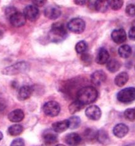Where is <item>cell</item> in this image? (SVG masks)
<instances>
[{"label":"cell","instance_id":"8d00e7d4","mask_svg":"<svg viewBox=\"0 0 135 146\" xmlns=\"http://www.w3.org/2000/svg\"><path fill=\"white\" fill-rule=\"evenodd\" d=\"M45 1H43V0H37V1H32V3H33L34 6L41 7L43 6L45 4Z\"/></svg>","mask_w":135,"mask_h":146},{"label":"cell","instance_id":"ab89813d","mask_svg":"<svg viewBox=\"0 0 135 146\" xmlns=\"http://www.w3.org/2000/svg\"><path fill=\"white\" fill-rule=\"evenodd\" d=\"M3 30H1V29H0V38L3 37Z\"/></svg>","mask_w":135,"mask_h":146},{"label":"cell","instance_id":"2e32d148","mask_svg":"<svg viewBox=\"0 0 135 146\" xmlns=\"http://www.w3.org/2000/svg\"><path fill=\"white\" fill-rule=\"evenodd\" d=\"M53 130L55 131L56 133H63L69 128L68 120H64L54 123L52 125Z\"/></svg>","mask_w":135,"mask_h":146},{"label":"cell","instance_id":"60d3db41","mask_svg":"<svg viewBox=\"0 0 135 146\" xmlns=\"http://www.w3.org/2000/svg\"><path fill=\"white\" fill-rule=\"evenodd\" d=\"M56 146H65V145H64V144H57Z\"/></svg>","mask_w":135,"mask_h":146},{"label":"cell","instance_id":"7402d4cb","mask_svg":"<svg viewBox=\"0 0 135 146\" xmlns=\"http://www.w3.org/2000/svg\"><path fill=\"white\" fill-rule=\"evenodd\" d=\"M107 69L111 73L117 72L121 67V64L117 59H112L109 60L107 63Z\"/></svg>","mask_w":135,"mask_h":146},{"label":"cell","instance_id":"d590c367","mask_svg":"<svg viewBox=\"0 0 135 146\" xmlns=\"http://www.w3.org/2000/svg\"><path fill=\"white\" fill-rule=\"evenodd\" d=\"M128 37L131 40L135 41V26H133L129 30Z\"/></svg>","mask_w":135,"mask_h":146},{"label":"cell","instance_id":"5bb4252c","mask_svg":"<svg viewBox=\"0 0 135 146\" xmlns=\"http://www.w3.org/2000/svg\"><path fill=\"white\" fill-rule=\"evenodd\" d=\"M65 141L70 146H77L82 142V137L78 134L76 133H71L67 134L65 136Z\"/></svg>","mask_w":135,"mask_h":146},{"label":"cell","instance_id":"603a6c76","mask_svg":"<svg viewBox=\"0 0 135 146\" xmlns=\"http://www.w3.org/2000/svg\"><path fill=\"white\" fill-rule=\"evenodd\" d=\"M109 6L108 1H94L93 8L98 12L104 13L107 11Z\"/></svg>","mask_w":135,"mask_h":146},{"label":"cell","instance_id":"f546056e","mask_svg":"<svg viewBox=\"0 0 135 146\" xmlns=\"http://www.w3.org/2000/svg\"><path fill=\"white\" fill-rule=\"evenodd\" d=\"M109 6L114 11H118L122 8L123 5V1L122 0H115V1H108Z\"/></svg>","mask_w":135,"mask_h":146},{"label":"cell","instance_id":"30bf717a","mask_svg":"<svg viewBox=\"0 0 135 146\" xmlns=\"http://www.w3.org/2000/svg\"><path fill=\"white\" fill-rule=\"evenodd\" d=\"M101 110L97 106H91L86 109V116L91 120H98L101 117Z\"/></svg>","mask_w":135,"mask_h":146},{"label":"cell","instance_id":"d4e9b609","mask_svg":"<svg viewBox=\"0 0 135 146\" xmlns=\"http://www.w3.org/2000/svg\"><path fill=\"white\" fill-rule=\"evenodd\" d=\"M83 107L84 105L83 104L79 102L78 100H76V101L70 104L68 107V110L71 114H74L76 112H78L80 110H82L83 108Z\"/></svg>","mask_w":135,"mask_h":146},{"label":"cell","instance_id":"3957f363","mask_svg":"<svg viewBox=\"0 0 135 146\" xmlns=\"http://www.w3.org/2000/svg\"><path fill=\"white\" fill-rule=\"evenodd\" d=\"M30 65L27 62L22 61V62H17L12 65H10L9 67H6L3 70L2 73L3 74L7 75H14L27 71Z\"/></svg>","mask_w":135,"mask_h":146},{"label":"cell","instance_id":"4dcf8cb0","mask_svg":"<svg viewBox=\"0 0 135 146\" xmlns=\"http://www.w3.org/2000/svg\"><path fill=\"white\" fill-rule=\"evenodd\" d=\"M124 116L126 120L130 121L135 120V109H127L124 112Z\"/></svg>","mask_w":135,"mask_h":146},{"label":"cell","instance_id":"83f0119b","mask_svg":"<svg viewBox=\"0 0 135 146\" xmlns=\"http://www.w3.org/2000/svg\"><path fill=\"white\" fill-rule=\"evenodd\" d=\"M68 120L69 121V128L72 129L78 128L81 124V119L77 116L71 117Z\"/></svg>","mask_w":135,"mask_h":146},{"label":"cell","instance_id":"b9f144b4","mask_svg":"<svg viewBox=\"0 0 135 146\" xmlns=\"http://www.w3.org/2000/svg\"><path fill=\"white\" fill-rule=\"evenodd\" d=\"M133 24V26H135V20L133 22V24Z\"/></svg>","mask_w":135,"mask_h":146},{"label":"cell","instance_id":"9a60e30c","mask_svg":"<svg viewBox=\"0 0 135 146\" xmlns=\"http://www.w3.org/2000/svg\"><path fill=\"white\" fill-rule=\"evenodd\" d=\"M128 127L126 125L123 123H118L114 126L113 133L116 137L122 138L128 134Z\"/></svg>","mask_w":135,"mask_h":146},{"label":"cell","instance_id":"8992f818","mask_svg":"<svg viewBox=\"0 0 135 146\" xmlns=\"http://www.w3.org/2000/svg\"><path fill=\"white\" fill-rule=\"evenodd\" d=\"M43 110L47 116L55 117L59 115L61 110V107L58 102L51 101L45 104L43 107Z\"/></svg>","mask_w":135,"mask_h":146},{"label":"cell","instance_id":"44dd1931","mask_svg":"<svg viewBox=\"0 0 135 146\" xmlns=\"http://www.w3.org/2000/svg\"><path fill=\"white\" fill-rule=\"evenodd\" d=\"M118 54L123 59H127L132 54V49L128 44H123L118 49Z\"/></svg>","mask_w":135,"mask_h":146},{"label":"cell","instance_id":"8fae6325","mask_svg":"<svg viewBox=\"0 0 135 146\" xmlns=\"http://www.w3.org/2000/svg\"><path fill=\"white\" fill-rule=\"evenodd\" d=\"M107 79V75L106 73L102 70H98L95 71L91 76V80L92 83L96 86L101 85L102 83L106 82Z\"/></svg>","mask_w":135,"mask_h":146},{"label":"cell","instance_id":"d6a6232c","mask_svg":"<svg viewBox=\"0 0 135 146\" xmlns=\"http://www.w3.org/2000/svg\"><path fill=\"white\" fill-rule=\"evenodd\" d=\"M125 13L129 17L135 16V5L134 4H129L126 6L125 8Z\"/></svg>","mask_w":135,"mask_h":146},{"label":"cell","instance_id":"f1b7e54d","mask_svg":"<svg viewBox=\"0 0 135 146\" xmlns=\"http://www.w3.org/2000/svg\"><path fill=\"white\" fill-rule=\"evenodd\" d=\"M88 49V44L86 41H80L75 45V51L78 54H82L86 52Z\"/></svg>","mask_w":135,"mask_h":146},{"label":"cell","instance_id":"9c48e42d","mask_svg":"<svg viewBox=\"0 0 135 146\" xmlns=\"http://www.w3.org/2000/svg\"><path fill=\"white\" fill-rule=\"evenodd\" d=\"M111 38L114 43L117 44L124 43L126 40V33L125 30L122 28L114 30L111 33Z\"/></svg>","mask_w":135,"mask_h":146},{"label":"cell","instance_id":"ba28073f","mask_svg":"<svg viewBox=\"0 0 135 146\" xmlns=\"http://www.w3.org/2000/svg\"><path fill=\"white\" fill-rule=\"evenodd\" d=\"M24 14L26 19L30 21H35L40 16V11L34 5H29L24 9Z\"/></svg>","mask_w":135,"mask_h":146},{"label":"cell","instance_id":"5b68a950","mask_svg":"<svg viewBox=\"0 0 135 146\" xmlns=\"http://www.w3.org/2000/svg\"><path fill=\"white\" fill-rule=\"evenodd\" d=\"M86 27V24L82 19L74 18L68 22L67 28L73 33L80 34L84 32Z\"/></svg>","mask_w":135,"mask_h":146},{"label":"cell","instance_id":"1f68e13d","mask_svg":"<svg viewBox=\"0 0 135 146\" xmlns=\"http://www.w3.org/2000/svg\"><path fill=\"white\" fill-rule=\"evenodd\" d=\"M81 60L82 61V62L84 64V65H90L92 62V57L90 54L88 53L84 52L82 54V56H81Z\"/></svg>","mask_w":135,"mask_h":146},{"label":"cell","instance_id":"484cf974","mask_svg":"<svg viewBox=\"0 0 135 146\" xmlns=\"http://www.w3.org/2000/svg\"><path fill=\"white\" fill-rule=\"evenodd\" d=\"M98 131L93 128H87L84 133V136L88 141H92L97 139Z\"/></svg>","mask_w":135,"mask_h":146},{"label":"cell","instance_id":"4316f807","mask_svg":"<svg viewBox=\"0 0 135 146\" xmlns=\"http://www.w3.org/2000/svg\"><path fill=\"white\" fill-rule=\"evenodd\" d=\"M97 140L102 144H107L110 141L109 135L105 130L101 129L98 131Z\"/></svg>","mask_w":135,"mask_h":146},{"label":"cell","instance_id":"74e56055","mask_svg":"<svg viewBox=\"0 0 135 146\" xmlns=\"http://www.w3.org/2000/svg\"><path fill=\"white\" fill-rule=\"evenodd\" d=\"M74 3L77 5L83 6L84 5L87 3L86 1H74Z\"/></svg>","mask_w":135,"mask_h":146},{"label":"cell","instance_id":"4fadbf2b","mask_svg":"<svg viewBox=\"0 0 135 146\" xmlns=\"http://www.w3.org/2000/svg\"><path fill=\"white\" fill-rule=\"evenodd\" d=\"M109 53L104 48H100L96 57V62L99 65H104L107 63L109 59Z\"/></svg>","mask_w":135,"mask_h":146},{"label":"cell","instance_id":"cb8c5ba5","mask_svg":"<svg viewBox=\"0 0 135 146\" xmlns=\"http://www.w3.org/2000/svg\"><path fill=\"white\" fill-rule=\"evenodd\" d=\"M23 131V127L21 125H13L9 127L7 132L12 136H17L20 135Z\"/></svg>","mask_w":135,"mask_h":146},{"label":"cell","instance_id":"7c38bea8","mask_svg":"<svg viewBox=\"0 0 135 146\" xmlns=\"http://www.w3.org/2000/svg\"><path fill=\"white\" fill-rule=\"evenodd\" d=\"M45 16L51 20H56L59 18L62 14V12L59 8L55 6H48L44 11Z\"/></svg>","mask_w":135,"mask_h":146},{"label":"cell","instance_id":"7a4b0ae2","mask_svg":"<svg viewBox=\"0 0 135 146\" xmlns=\"http://www.w3.org/2000/svg\"><path fill=\"white\" fill-rule=\"evenodd\" d=\"M67 32L63 24L57 22L53 24L48 33V38L53 43H60L66 39Z\"/></svg>","mask_w":135,"mask_h":146},{"label":"cell","instance_id":"836d02e7","mask_svg":"<svg viewBox=\"0 0 135 146\" xmlns=\"http://www.w3.org/2000/svg\"><path fill=\"white\" fill-rule=\"evenodd\" d=\"M11 146H25L24 141L22 138H17L11 143Z\"/></svg>","mask_w":135,"mask_h":146},{"label":"cell","instance_id":"52a82bcc","mask_svg":"<svg viewBox=\"0 0 135 146\" xmlns=\"http://www.w3.org/2000/svg\"><path fill=\"white\" fill-rule=\"evenodd\" d=\"M8 19L11 24L15 27H21L24 26L27 20L24 13L19 12L17 11L11 15Z\"/></svg>","mask_w":135,"mask_h":146},{"label":"cell","instance_id":"ffe728a7","mask_svg":"<svg viewBox=\"0 0 135 146\" xmlns=\"http://www.w3.org/2000/svg\"><path fill=\"white\" fill-rule=\"evenodd\" d=\"M129 75L125 72H122L115 76L114 82L115 84L118 87H122L125 85L128 82Z\"/></svg>","mask_w":135,"mask_h":146},{"label":"cell","instance_id":"f35d334b","mask_svg":"<svg viewBox=\"0 0 135 146\" xmlns=\"http://www.w3.org/2000/svg\"><path fill=\"white\" fill-rule=\"evenodd\" d=\"M3 134L1 131H0V141L3 139Z\"/></svg>","mask_w":135,"mask_h":146},{"label":"cell","instance_id":"e0dca14e","mask_svg":"<svg viewBox=\"0 0 135 146\" xmlns=\"http://www.w3.org/2000/svg\"><path fill=\"white\" fill-rule=\"evenodd\" d=\"M33 88L30 86L25 85L22 86L18 93V98L21 101H25L29 99L32 94Z\"/></svg>","mask_w":135,"mask_h":146},{"label":"cell","instance_id":"6da1fadb","mask_svg":"<svg viewBox=\"0 0 135 146\" xmlns=\"http://www.w3.org/2000/svg\"><path fill=\"white\" fill-rule=\"evenodd\" d=\"M98 96V93L95 88L84 86L78 91L76 93V100L84 105L94 102Z\"/></svg>","mask_w":135,"mask_h":146},{"label":"cell","instance_id":"d6986e66","mask_svg":"<svg viewBox=\"0 0 135 146\" xmlns=\"http://www.w3.org/2000/svg\"><path fill=\"white\" fill-rule=\"evenodd\" d=\"M24 113L21 109H15L9 113L8 119L11 122L18 123L24 118Z\"/></svg>","mask_w":135,"mask_h":146},{"label":"cell","instance_id":"ac0fdd59","mask_svg":"<svg viewBox=\"0 0 135 146\" xmlns=\"http://www.w3.org/2000/svg\"><path fill=\"white\" fill-rule=\"evenodd\" d=\"M43 139L47 145H51L55 143L57 141V136L55 131L47 130L43 133Z\"/></svg>","mask_w":135,"mask_h":146},{"label":"cell","instance_id":"e575fe53","mask_svg":"<svg viewBox=\"0 0 135 146\" xmlns=\"http://www.w3.org/2000/svg\"><path fill=\"white\" fill-rule=\"evenodd\" d=\"M17 10L14 7H7L6 11H5V14L7 19H9V17L12 15L14 13H15V11H17Z\"/></svg>","mask_w":135,"mask_h":146},{"label":"cell","instance_id":"277c9868","mask_svg":"<svg viewBox=\"0 0 135 146\" xmlns=\"http://www.w3.org/2000/svg\"><path fill=\"white\" fill-rule=\"evenodd\" d=\"M117 100L120 102L128 104L135 100V88L129 87L123 89L117 95Z\"/></svg>","mask_w":135,"mask_h":146}]
</instances>
